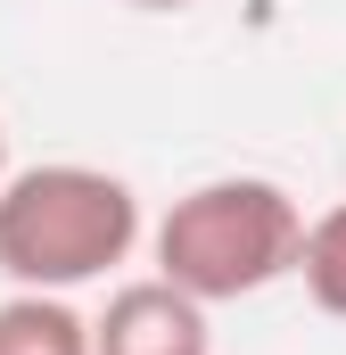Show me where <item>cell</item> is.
I'll return each instance as SVG.
<instances>
[{
  "instance_id": "cell-1",
  "label": "cell",
  "mask_w": 346,
  "mask_h": 355,
  "mask_svg": "<svg viewBox=\"0 0 346 355\" xmlns=\"http://www.w3.org/2000/svg\"><path fill=\"white\" fill-rule=\"evenodd\" d=\"M140 240V198L107 166H25L0 182V272L17 289H83Z\"/></svg>"
},
{
  "instance_id": "cell-2",
  "label": "cell",
  "mask_w": 346,
  "mask_h": 355,
  "mask_svg": "<svg viewBox=\"0 0 346 355\" xmlns=\"http://www.w3.org/2000/svg\"><path fill=\"white\" fill-rule=\"evenodd\" d=\"M305 257V215L280 182L264 174H215L181 190L157 223V272L173 289H190L198 306H231L256 297Z\"/></svg>"
},
{
  "instance_id": "cell-3",
  "label": "cell",
  "mask_w": 346,
  "mask_h": 355,
  "mask_svg": "<svg viewBox=\"0 0 346 355\" xmlns=\"http://www.w3.org/2000/svg\"><path fill=\"white\" fill-rule=\"evenodd\" d=\"M91 355H206V306L190 289H173L165 272L132 281L91 322Z\"/></svg>"
},
{
  "instance_id": "cell-4",
  "label": "cell",
  "mask_w": 346,
  "mask_h": 355,
  "mask_svg": "<svg viewBox=\"0 0 346 355\" xmlns=\"http://www.w3.org/2000/svg\"><path fill=\"white\" fill-rule=\"evenodd\" d=\"M0 355H91V322L58 289H17L0 297Z\"/></svg>"
},
{
  "instance_id": "cell-5",
  "label": "cell",
  "mask_w": 346,
  "mask_h": 355,
  "mask_svg": "<svg viewBox=\"0 0 346 355\" xmlns=\"http://www.w3.org/2000/svg\"><path fill=\"white\" fill-rule=\"evenodd\" d=\"M297 281H305V297H313L322 314H338V322H346V198L330 207V215H313V223H305Z\"/></svg>"
},
{
  "instance_id": "cell-6",
  "label": "cell",
  "mask_w": 346,
  "mask_h": 355,
  "mask_svg": "<svg viewBox=\"0 0 346 355\" xmlns=\"http://www.w3.org/2000/svg\"><path fill=\"white\" fill-rule=\"evenodd\" d=\"M132 8H149V17H173V8H198V0H132Z\"/></svg>"
},
{
  "instance_id": "cell-7",
  "label": "cell",
  "mask_w": 346,
  "mask_h": 355,
  "mask_svg": "<svg viewBox=\"0 0 346 355\" xmlns=\"http://www.w3.org/2000/svg\"><path fill=\"white\" fill-rule=\"evenodd\" d=\"M0 182H8V132H0Z\"/></svg>"
}]
</instances>
